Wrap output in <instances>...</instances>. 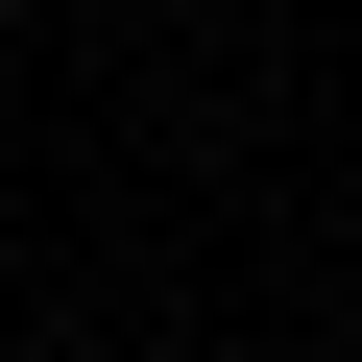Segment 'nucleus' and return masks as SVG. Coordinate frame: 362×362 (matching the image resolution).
<instances>
[{
  "label": "nucleus",
  "mask_w": 362,
  "mask_h": 362,
  "mask_svg": "<svg viewBox=\"0 0 362 362\" xmlns=\"http://www.w3.org/2000/svg\"><path fill=\"white\" fill-rule=\"evenodd\" d=\"M0 362H49V338H0Z\"/></svg>",
  "instance_id": "f257e3e1"
}]
</instances>
